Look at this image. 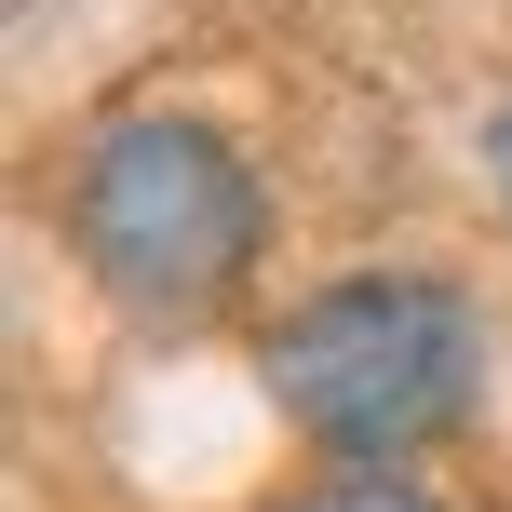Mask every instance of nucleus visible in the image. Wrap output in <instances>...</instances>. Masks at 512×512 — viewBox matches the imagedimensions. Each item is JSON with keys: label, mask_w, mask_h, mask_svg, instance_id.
<instances>
[{"label": "nucleus", "mask_w": 512, "mask_h": 512, "mask_svg": "<svg viewBox=\"0 0 512 512\" xmlns=\"http://www.w3.org/2000/svg\"><path fill=\"white\" fill-rule=\"evenodd\" d=\"M256 512H445V499L418 486V472H310V486H283Z\"/></svg>", "instance_id": "obj_3"}, {"label": "nucleus", "mask_w": 512, "mask_h": 512, "mask_svg": "<svg viewBox=\"0 0 512 512\" xmlns=\"http://www.w3.org/2000/svg\"><path fill=\"white\" fill-rule=\"evenodd\" d=\"M256 391L324 472H418L486 405V310L418 256H364L256 337Z\"/></svg>", "instance_id": "obj_1"}, {"label": "nucleus", "mask_w": 512, "mask_h": 512, "mask_svg": "<svg viewBox=\"0 0 512 512\" xmlns=\"http://www.w3.org/2000/svg\"><path fill=\"white\" fill-rule=\"evenodd\" d=\"M81 283L135 324H216L243 310L256 256H270V189H256L243 135L203 108H108L81 122L68 189H54Z\"/></svg>", "instance_id": "obj_2"}, {"label": "nucleus", "mask_w": 512, "mask_h": 512, "mask_svg": "<svg viewBox=\"0 0 512 512\" xmlns=\"http://www.w3.org/2000/svg\"><path fill=\"white\" fill-rule=\"evenodd\" d=\"M486 189H499V230H512V108L486 122Z\"/></svg>", "instance_id": "obj_4"}]
</instances>
